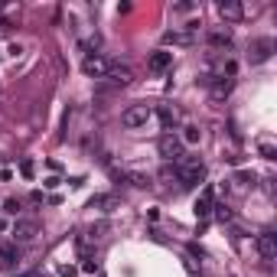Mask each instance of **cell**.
I'll list each match as a JSON object with an SVG mask.
<instances>
[{"label": "cell", "mask_w": 277, "mask_h": 277, "mask_svg": "<svg viewBox=\"0 0 277 277\" xmlns=\"http://www.w3.org/2000/svg\"><path fill=\"white\" fill-rule=\"evenodd\" d=\"M189 255H192V258H205V251H202V248H199V245H196V241H192V245H189Z\"/></svg>", "instance_id": "24"}, {"label": "cell", "mask_w": 277, "mask_h": 277, "mask_svg": "<svg viewBox=\"0 0 277 277\" xmlns=\"http://www.w3.org/2000/svg\"><path fill=\"white\" fill-rule=\"evenodd\" d=\"M183 150H186V147H183V141H180L176 134H163V137H160V157H163L166 163H173V166H176L183 157H186Z\"/></svg>", "instance_id": "4"}, {"label": "cell", "mask_w": 277, "mask_h": 277, "mask_svg": "<svg viewBox=\"0 0 277 277\" xmlns=\"http://www.w3.org/2000/svg\"><path fill=\"white\" fill-rule=\"evenodd\" d=\"M235 183H238V186H255V173H251V170L235 173Z\"/></svg>", "instance_id": "19"}, {"label": "cell", "mask_w": 277, "mask_h": 277, "mask_svg": "<svg viewBox=\"0 0 277 277\" xmlns=\"http://www.w3.org/2000/svg\"><path fill=\"white\" fill-rule=\"evenodd\" d=\"M20 209H23L20 199H7V202H4V212H7V215H20Z\"/></svg>", "instance_id": "21"}, {"label": "cell", "mask_w": 277, "mask_h": 277, "mask_svg": "<svg viewBox=\"0 0 277 277\" xmlns=\"http://www.w3.org/2000/svg\"><path fill=\"white\" fill-rule=\"evenodd\" d=\"M10 235H13L17 245H26V241H33V238L40 235V222L36 219H17L13 228H10Z\"/></svg>", "instance_id": "5"}, {"label": "cell", "mask_w": 277, "mask_h": 277, "mask_svg": "<svg viewBox=\"0 0 277 277\" xmlns=\"http://www.w3.org/2000/svg\"><path fill=\"white\" fill-rule=\"evenodd\" d=\"M108 68H111V62L108 59H101L98 52H91V56H85V62H82V72L88 75V79H105Z\"/></svg>", "instance_id": "7"}, {"label": "cell", "mask_w": 277, "mask_h": 277, "mask_svg": "<svg viewBox=\"0 0 277 277\" xmlns=\"http://www.w3.org/2000/svg\"><path fill=\"white\" fill-rule=\"evenodd\" d=\"M157 114H160V124H163L166 134H176V130H180V114H176L170 105H160Z\"/></svg>", "instance_id": "12"}, {"label": "cell", "mask_w": 277, "mask_h": 277, "mask_svg": "<svg viewBox=\"0 0 277 277\" xmlns=\"http://www.w3.org/2000/svg\"><path fill=\"white\" fill-rule=\"evenodd\" d=\"M153 118V108L147 105H130L124 114H121V124H124L127 130H141V127H147V121Z\"/></svg>", "instance_id": "2"}, {"label": "cell", "mask_w": 277, "mask_h": 277, "mask_svg": "<svg viewBox=\"0 0 277 277\" xmlns=\"http://www.w3.org/2000/svg\"><path fill=\"white\" fill-rule=\"evenodd\" d=\"M258 153H261L264 160H277V147H274V144H267V141L258 144Z\"/></svg>", "instance_id": "18"}, {"label": "cell", "mask_w": 277, "mask_h": 277, "mask_svg": "<svg viewBox=\"0 0 277 277\" xmlns=\"http://www.w3.org/2000/svg\"><path fill=\"white\" fill-rule=\"evenodd\" d=\"M105 79H111V85H127L130 79H134V72H130V65H121V62H111Z\"/></svg>", "instance_id": "13"}, {"label": "cell", "mask_w": 277, "mask_h": 277, "mask_svg": "<svg viewBox=\"0 0 277 277\" xmlns=\"http://www.w3.org/2000/svg\"><path fill=\"white\" fill-rule=\"evenodd\" d=\"M91 209H101V212H114V209H118V196H114V192H98V196L91 199Z\"/></svg>", "instance_id": "15"}, {"label": "cell", "mask_w": 277, "mask_h": 277, "mask_svg": "<svg viewBox=\"0 0 277 277\" xmlns=\"http://www.w3.org/2000/svg\"><path fill=\"white\" fill-rule=\"evenodd\" d=\"M173 170H176V183H180V189H196L199 183L205 180V163L199 157H183Z\"/></svg>", "instance_id": "1"}, {"label": "cell", "mask_w": 277, "mask_h": 277, "mask_svg": "<svg viewBox=\"0 0 277 277\" xmlns=\"http://www.w3.org/2000/svg\"><path fill=\"white\" fill-rule=\"evenodd\" d=\"M199 137H202V130H199L196 124H186V127H183V137H180V141H183V147H192V144H199Z\"/></svg>", "instance_id": "17"}, {"label": "cell", "mask_w": 277, "mask_h": 277, "mask_svg": "<svg viewBox=\"0 0 277 277\" xmlns=\"http://www.w3.org/2000/svg\"><path fill=\"white\" fill-rule=\"evenodd\" d=\"M173 10H176V13H189V10H196V4H176Z\"/></svg>", "instance_id": "25"}, {"label": "cell", "mask_w": 277, "mask_h": 277, "mask_svg": "<svg viewBox=\"0 0 277 277\" xmlns=\"http://www.w3.org/2000/svg\"><path fill=\"white\" fill-rule=\"evenodd\" d=\"M215 219H219V222H228V219H232V209H228V205H215Z\"/></svg>", "instance_id": "22"}, {"label": "cell", "mask_w": 277, "mask_h": 277, "mask_svg": "<svg viewBox=\"0 0 277 277\" xmlns=\"http://www.w3.org/2000/svg\"><path fill=\"white\" fill-rule=\"evenodd\" d=\"M212 209H215V189L205 186L202 192H199V199H196V219H209Z\"/></svg>", "instance_id": "9"}, {"label": "cell", "mask_w": 277, "mask_h": 277, "mask_svg": "<svg viewBox=\"0 0 277 277\" xmlns=\"http://www.w3.org/2000/svg\"><path fill=\"white\" fill-rule=\"evenodd\" d=\"M33 173H36L33 160H20V176H23V180H33Z\"/></svg>", "instance_id": "20"}, {"label": "cell", "mask_w": 277, "mask_h": 277, "mask_svg": "<svg viewBox=\"0 0 277 277\" xmlns=\"http://www.w3.org/2000/svg\"><path fill=\"white\" fill-rule=\"evenodd\" d=\"M219 13H222L225 20H241V17H245V7L235 4V0H222V4H219Z\"/></svg>", "instance_id": "16"}, {"label": "cell", "mask_w": 277, "mask_h": 277, "mask_svg": "<svg viewBox=\"0 0 277 277\" xmlns=\"http://www.w3.org/2000/svg\"><path fill=\"white\" fill-rule=\"evenodd\" d=\"M199 36V23H186L183 29H166L163 33V46H192Z\"/></svg>", "instance_id": "3"}, {"label": "cell", "mask_w": 277, "mask_h": 277, "mask_svg": "<svg viewBox=\"0 0 277 277\" xmlns=\"http://www.w3.org/2000/svg\"><path fill=\"white\" fill-rule=\"evenodd\" d=\"M170 65H173V52H166V49H157V52H150V59H147V68H150L153 75H163Z\"/></svg>", "instance_id": "8"}, {"label": "cell", "mask_w": 277, "mask_h": 277, "mask_svg": "<svg viewBox=\"0 0 277 277\" xmlns=\"http://www.w3.org/2000/svg\"><path fill=\"white\" fill-rule=\"evenodd\" d=\"M82 271H85V274H95L98 264H95V261H85V264H82Z\"/></svg>", "instance_id": "26"}, {"label": "cell", "mask_w": 277, "mask_h": 277, "mask_svg": "<svg viewBox=\"0 0 277 277\" xmlns=\"http://www.w3.org/2000/svg\"><path fill=\"white\" fill-rule=\"evenodd\" d=\"M43 186L46 189H59V186H62V180H59V176H49V180H43Z\"/></svg>", "instance_id": "23"}, {"label": "cell", "mask_w": 277, "mask_h": 277, "mask_svg": "<svg viewBox=\"0 0 277 277\" xmlns=\"http://www.w3.org/2000/svg\"><path fill=\"white\" fill-rule=\"evenodd\" d=\"M258 255L264 261H274L277 258V235L274 232H261L258 235Z\"/></svg>", "instance_id": "10"}, {"label": "cell", "mask_w": 277, "mask_h": 277, "mask_svg": "<svg viewBox=\"0 0 277 277\" xmlns=\"http://www.w3.org/2000/svg\"><path fill=\"white\" fill-rule=\"evenodd\" d=\"M17 261H20V245H17V241L0 245V267L13 271V267H17Z\"/></svg>", "instance_id": "11"}, {"label": "cell", "mask_w": 277, "mask_h": 277, "mask_svg": "<svg viewBox=\"0 0 277 277\" xmlns=\"http://www.w3.org/2000/svg\"><path fill=\"white\" fill-rule=\"evenodd\" d=\"M274 56V40L271 36H261V40L251 43V49H248V59H251V65H261V62H267V59Z\"/></svg>", "instance_id": "6"}, {"label": "cell", "mask_w": 277, "mask_h": 277, "mask_svg": "<svg viewBox=\"0 0 277 277\" xmlns=\"http://www.w3.org/2000/svg\"><path fill=\"white\" fill-rule=\"evenodd\" d=\"M205 43H209L212 49H232V33H228V29H209V33H205Z\"/></svg>", "instance_id": "14"}, {"label": "cell", "mask_w": 277, "mask_h": 277, "mask_svg": "<svg viewBox=\"0 0 277 277\" xmlns=\"http://www.w3.org/2000/svg\"><path fill=\"white\" fill-rule=\"evenodd\" d=\"M0 232H7V219H0Z\"/></svg>", "instance_id": "27"}]
</instances>
